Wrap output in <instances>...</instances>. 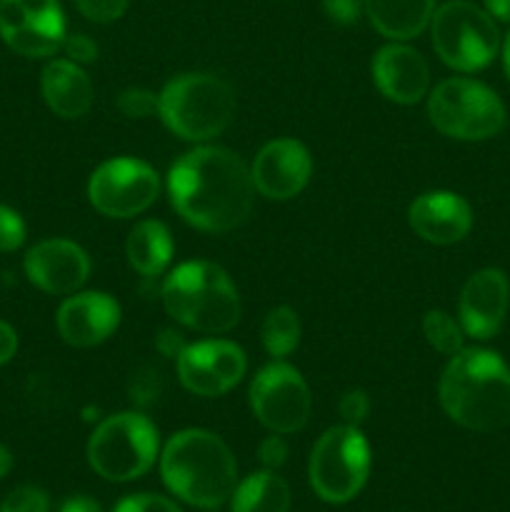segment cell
Returning <instances> with one entry per match:
<instances>
[{
    "label": "cell",
    "mask_w": 510,
    "mask_h": 512,
    "mask_svg": "<svg viewBox=\"0 0 510 512\" xmlns=\"http://www.w3.org/2000/svg\"><path fill=\"white\" fill-rule=\"evenodd\" d=\"M58 512H103L95 500L83 498V495H75V498H68L63 505H60Z\"/></svg>",
    "instance_id": "obj_36"
},
{
    "label": "cell",
    "mask_w": 510,
    "mask_h": 512,
    "mask_svg": "<svg viewBox=\"0 0 510 512\" xmlns=\"http://www.w3.org/2000/svg\"><path fill=\"white\" fill-rule=\"evenodd\" d=\"M313 160L303 143L293 138L270 140L250 168L253 185L270 200H290L308 185Z\"/></svg>",
    "instance_id": "obj_14"
},
{
    "label": "cell",
    "mask_w": 510,
    "mask_h": 512,
    "mask_svg": "<svg viewBox=\"0 0 510 512\" xmlns=\"http://www.w3.org/2000/svg\"><path fill=\"white\" fill-rule=\"evenodd\" d=\"M113 512H180V508L173 503V500L163 498V495L140 493V495H128V498L120 500Z\"/></svg>",
    "instance_id": "obj_30"
},
{
    "label": "cell",
    "mask_w": 510,
    "mask_h": 512,
    "mask_svg": "<svg viewBox=\"0 0 510 512\" xmlns=\"http://www.w3.org/2000/svg\"><path fill=\"white\" fill-rule=\"evenodd\" d=\"M163 123L183 140H210L223 133L235 115V93L213 73H183L158 95Z\"/></svg>",
    "instance_id": "obj_5"
},
{
    "label": "cell",
    "mask_w": 510,
    "mask_h": 512,
    "mask_svg": "<svg viewBox=\"0 0 510 512\" xmlns=\"http://www.w3.org/2000/svg\"><path fill=\"white\" fill-rule=\"evenodd\" d=\"M170 318L198 333H228L240 320V295L223 268L205 260L183 263L165 278Z\"/></svg>",
    "instance_id": "obj_4"
},
{
    "label": "cell",
    "mask_w": 510,
    "mask_h": 512,
    "mask_svg": "<svg viewBox=\"0 0 510 512\" xmlns=\"http://www.w3.org/2000/svg\"><path fill=\"white\" fill-rule=\"evenodd\" d=\"M158 455V430L145 415L118 413L95 428L88 463L100 478L128 483L148 473Z\"/></svg>",
    "instance_id": "obj_7"
},
{
    "label": "cell",
    "mask_w": 510,
    "mask_h": 512,
    "mask_svg": "<svg viewBox=\"0 0 510 512\" xmlns=\"http://www.w3.org/2000/svg\"><path fill=\"white\" fill-rule=\"evenodd\" d=\"M25 275L43 293L68 295L83 288L88 280L90 258L73 240H43L25 255Z\"/></svg>",
    "instance_id": "obj_15"
},
{
    "label": "cell",
    "mask_w": 510,
    "mask_h": 512,
    "mask_svg": "<svg viewBox=\"0 0 510 512\" xmlns=\"http://www.w3.org/2000/svg\"><path fill=\"white\" fill-rule=\"evenodd\" d=\"M58 333L73 348H93L108 340L120 325V305L105 293H80L58 310Z\"/></svg>",
    "instance_id": "obj_17"
},
{
    "label": "cell",
    "mask_w": 510,
    "mask_h": 512,
    "mask_svg": "<svg viewBox=\"0 0 510 512\" xmlns=\"http://www.w3.org/2000/svg\"><path fill=\"white\" fill-rule=\"evenodd\" d=\"M368 473V440L355 425H335L325 430L310 453V485L325 503L343 505L353 500L363 490Z\"/></svg>",
    "instance_id": "obj_9"
},
{
    "label": "cell",
    "mask_w": 510,
    "mask_h": 512,
    "mask_svg": "<svg viewBox=\"0 0 510 512\" xmlns=\"http://www.w3.org/2000/svg\"><path fill=\"white\" fill-rule=\"evenodd\" d=\"M365 13L380 35L410 40L423 33L435 13V0H363Z\"/></svg>",
    "instance_id": "obj_21"
},
{
    "label": "cell",
    "mask_w": 510,
    "mask_h": 512,
    "mask_svg": "<svg viewBox=\"0 0 510 512\" xmlns=\"http://www.w3.org/2000/svg\"><path fill=\"white\" fill-rule=\"evenodd\" d=\"M10 468H13V455H10V450L5 445H0V478H5L10 473Z\"/></svg>",
    "instance_id": "obj_39"
},
{
    "label": "cell",
    "mask_w": 510,
    "mask_h": 512,
    "mask_svg": "<svg viewBox=\"0 0 510 512\" xmlns=\"http://www.w3.org/2000/svg\"><path fill=\"white\" fill-rule=\"evenodd\" d=\"M0 38L25 58H48L65 43V15L58 0H0Z\"/></svg>",
    "instance_id": "obj_12"
},
{
    "label": "cell",
    "mask_w": 510,
    "mask_h": 512,
    "mask_svg": "<svg viewBox=\"0 0 510 512\" xmlns=\"http://www.w3.org/2000/svg\"><path fill=\"white\" fill-rule=\"evenodd\" d=\"M160 180L143 160L115 158L100 165L88 183V198L108 218H133L155 203Z\"/></svg>",
    "instance_id": "obj_11"
},
{
    "label": "cell",
    "mask_w": 510,
    "mask_h": 512,
    "mask_svg": "<svg viewBox=\"0 0 510 512\" xmlns=\"http://www.w3.org/2000/svg\"><path fill=\"white\" fill-rule=\"evenodd\" d=\"M15 353H18V335L5 320H0V365L10 363Z\"/></svg>",
    "instance_id": "obj_35"
},
{
    "label": "cell",
    "mask_w": 510,
    "mask_h": 512,
    "mask_svg": "<svg viewBox=\"0 0 510 512\" xmlns=\"http://www.w3.org/2000/svg\"><path fill=\"white\" fill-rule=\"evenodd\" d=\"M440 405L463 428L495 433L510 425V368L493 350H460L440 375Z\"/></svg>",
    "instance_id": "obj_2"
},
{
    "label": "cell",
    "mask_w": 510,
    "mask_h": 512,
    "mask_svg": "<svg viewBox=\"0 0 510 512\" xmlns=\"http://www.w3.org/2000/svg\"><path fill=\"white\" fill-rule=\"evenodd\" d=\"M260 338H263L268 355H273V358H285V355L293 353L300 343V320L295 310L288 305L270 310L263 320V328H260Z\"/></svg>",
    "instance_id": "obj_24"
},
{
    "label": "cell",
    "mask_w": 510,
    "mask_h": 512,
    "mask_svg": "<svg viewBox=\"0 0 510 512\" xmlns=\"http://www.w3.org/2000/svg\"><path fill=\"white\" fill-rule=\"evenodd\" d=\"M75 8L93 23H113L123 18L128 0H75Z\"/></svg>",
    "instance_id": "obj_29"
},
{
    "label": "cell",
    "mask_w": 510,
    "mask_h": 512,
    "mask_svg": "<svg viewBox=\"0 0 510 512\" xmlns=\"http://www.w3.org/2000/svg\"><path fill=\"white\" fill-rule=\"evenodd\" d=\"M63 48L73 63H93V60L98 58V45H95V40H90L88 35H68Z\"/></svg>",
    "instance_id": "obj_33"
},
{
    "label": "cell",
    "mask_w": 510,
    "mask_h": 512,
    "mask_svg": "<svg viewBox=\"0 0 510 512\" xmlns=\"http://www.w3.org/2000/svg\"><path fill=\"white\" fill-rule=\"evenodd\" d=\"M168 193L185 223L205 233H228L248 220L255 185L240 155L220 145H203L175 160Z\"/></svg>",
    "instance_id": "obj_1"
},
{
    "label": "cell",
    "mask_w": 510,
    "mask_h": 512,
    "mask_svg": "<svg viewBox=\"0 0 510 512\" xmlns=\"http://www.w3.org/2000/svg\"><path fill=\"white\" fill-rule=\"evenodd\" d=\"M118 110L128 118H150V115L158 113V98L150 90L128 88L120 93Z\"/></svg>",
    "instance_id": "obj_27"
},
{
    "label": "cell",
    "mask_w": 510,
    "mask_h": 512,
    "mask_svg": "<svg viewBox=\"0 0 510 512\" xmlns=\"http://www.w3.org/2000/svg\"><path fill=\"white\" fill-rule=\"evenodd\" d=\"M258 458L268 470L280 468V465L288 460V445H285V440L280 438V435H270V438H265L263 443H260Z\"/></svg>",
    "instance_id": "obj_34"
},
{
    "label": "cell",
    "mask_w": 510,
    "mask_h": 512,
    "mask_svg": "<svg viewBox=\"0 0 510 512\" xmlns=\"http://www.w3.org/2000/svg\"><path fill=\"white\" fill-rule=\"evenodd\" d=\"M430 35L438 58L460 73H475L493 63L500 33L488 10L470 0H450L430 18Z\"/></svg>",
    "instance_id": "obj_6"
},
{
    "label": "cell",
    "mask_w": 510,
    "mask_h": 512,
    "mask_svg": "<svg viewBox=\"0 0 510 512\" xmlns=\"http://www.w3.org/2000/svg\"><path fill=\"white\" fill-rule=\"evenodd\" d=\"M323 10L333 23L353 25L363 15L365 3L363 0H323Z\"/></svg>",
    "instance_id": "obj_32"
},
{
    "label": "cell",
    "mask_w": 510,
    "mask_h": 512,
    "mask_svg": "<svg viewBox=\"0 0 510 512\" xmlns=\"http://www.w3.org/2000/svg\"><path fill=\"white\" fill-rule=\"evenodd\" d=\"M503 68H505V75H508V80H510V33L505 35V43H503Z\"/></svg>",
    "instance_id": "obj_40"
},
{
    "label": "cell",
    "mask_w": 510,
    "mask_h": 512,
    "mask_svg": "<svg viewBox=\"0 0 510 512\" xmlns=\"http://www.w3.org/2000/svg\"><path fill=\"white\" fill-rule=\"evenodd\" d=\"M50 500L48 493L35 485H20L10 490L5 500L0 503V512H48Z\"/></svg>",
    "instance_id": "obj_26"
},
{
    "label": "cell",
    "mask_w": 510,
    "mask_h": 512,
    "mask_svg": "<svg viewBox=\"0 0 510 512\" xmlns=\"http://www.w3.org/2000/svg\"><path fill=\"white\" fill-rule=\"evenodd\" d=\"M510 283L503 270L483 268L465 283L460 293L458 315L460 328L475 340H488L503 328L508 315Z\"/></svg>",
    "instance_id": "obj_16"
},
{
    "label": "cell",
    "mask_w": 510,
    "mask_h": 512,
    "mask_svg": "<svg viewBox=\"0 0 510 512\" xmlns=\"http://www.w3.org/2000/svg\"><path fill=\"white\" fill-rule=\"evenodd\" d=\"M373 80L388 100H395L400 105H413L428 93L430 70L418 50L393 43L375 53Z\"/></svg>",
    "instance_id": "obj_19"
},
{
    "label": "cell",
    "mask_w": 510,
    "mask_h": 512,
    "mask_svg": "<svg viewBox=\"0 0 510 512\" xmlns=\"http://www.w3.org/2000/svg\"><path fill=\"white\" fill-rule=\"evenodd\" d=\"M248 360L230 340H205L185 345L178 355V378L185 390L203 398H218L243 380Z\"/></svg>",
    "instance_id": "obj_13"
},
{
    "label": "cell",
    "mask_w": 510,
    "mask_h": 512,
    "mask_svg": "<svg viewBox=\"0 0 510 512\" xmlns=\"http://www.w3.org/2000/svg\"><path fill=\"white\" fill-rule=\"evenodd\" d=\"M40 88L48 108L60 118H83L93 105V83L73 60H53L45 65Z\"/></svg>",
    "instance_id": "obj_20"
},
{
    "label": "cell",
    "mask_w": 510,
    "mask_h": 512,
    "mask_svg": "<svg viewBox=\"0 0 510 512\" xmlns=\"http://www.w3.org/2000/svg\"><path fill=\"white\" fill-rule=\"evenodd\" d=\"M423 333L430 348H435L438 353L453 358L455 353L463 350V328L448 313H443V310H430V313H425Z\"/></svg>",
    "instance_id": "obj_25"
},
{
    "label": "cell",
    "mask_w": 510,
    "mask_h": 512,
    "mask_svg": "<svg viewBox=\"0 0 510 512\" xmlns=\"http://www.w3.org/2000/svg\"><path fill=\"white\" fill-rule=\"evenodd\" d=\"M158 348H160V353L168 355V358H173V355H180V350H183L185 345L180 343L178 333H173V330H163L158 338Z\"/></svg>",
    "instance_id": "obj_37"
},
{
    "label": "cell",
    "mask_w": 510,
    "mask_h": 512,
    "mask_svg": "<svg viewBox=\"0 0 510 512\" xmlns=\"http://www.w3.org/2000/svg\"><path fill=\"white\" fill-rule=\"evenodd\" d=\"M408 223L423 240L433 245H453L463 240L473 228L470 205L460 195L448 190H433L413 200Z\"/></svg>",
    "instance_id": "obj_18"
},
{
    "label": "cell",
    "mask_w": 510,
    "mask_h": 512,
    "mask_svg": "<svg viewBox=\"0 0 510 512\" xmlns=\"http://www.w3.org/2000/svg\"><path fill=\"white\" fill-rule=\"evenodd\" d=\"M163 483L183 503L200 510H218L238 488V465L218 435L208 430H180L160 455Z\"/></svg>",
    "instance_id": "obj_3"
},
{
    "label": "cell",
    "mask_w": 510,
    "mask_h": 512,
    "mask_svg": "<svg viewBox=\"0 0 510 512\" xmlns=\"http://www.w3.org/2000/svg\"><path fill=\"white\" fill-rule=\"evenodd\" d=\"M338 410H340V415H343L345 425H355V428H358V425L363 423L370 413L368 395H365L363 390H348V393L340 398Z\"/></svg>",
    "instance_id": "obj_31"
},
{
    "label": "cell",
    "mask_w": 510,
    "mask_h": 512,
    "mask_svg": "<svg viewBox=\"0 0 510 512\" xmlns=\"http://www.w3.org/2000/svg\"><path fill=\"white\" fill-rule=\"evenodd\" d=\"M25 243V223L13 208L0 205V253H13Z\"/></svg>",
    "instance_id": "obj_28"
},
{
    "label": "cell",
    "mask_w": 510,
    "mask_h": 512,
    "mask_svg": "<svg viewBox=\"0 0 510 512\" xmlns=\"http://www.w3.org/2000/svg\"><path fill=\"white\" fill-rule=\"evenodd\" d=\"M290 488L280 475L255 473L245 478L233 493V512H288Z\"/></svg>",
    "instance_id": "obj_23"
},
{
    "label": "cell",
    "mask_w": 510,
    "mask_h": 512,
    "mask_svg": "<svg viewBox=\"0 0 510 512\" xmlns=\"http://www.w3.org/2000/svg\"><path fill=\"white\" fill-rule=\"evenodd\" d=\"M485 10L493 20H503V23H510V0H483Z\"/></svg>",
    "instance_id": "obj_38"
},
{
    "label": "cell",
    "mask_w": 510,
    "mask_h": 512,
    "mask_svg": "<svg viewBox=\"0 0 510 512\" xmlns=\"http://www.w3.org/2000/svg\"><path fill=\"white\" fill-rule=\"evenodd\" d=\"M125 253H128V263L140 275H148V278L160 275L168 268L170 260H173L170 230L163 223H158V220H143V223H138L130 230Z\"/></svg>",
    "instance_id": "obj_22"
},
{
    "label": "cell",
    "mask_w": 510,
    "mask_h": 512,
    "mask_svg": "<svg viewBox=\"0 0 510 512\" xmlns=\"http://www.w3.org/2000/svg\"><path fill=\"white\" fill-rule=\"evenodd\" d=\"M430 123L455 140H488L505 128V105L488 85L448 78L430 93Z\"/></svg>",
    "instance_id": "obj_8"
},
{
    "label": "cell",
    "mask_w": 510,
    "mask_h": 512,
    "mask_svg": "<svg viewBox=\"0 0 510 512\" xmlns=\"http://www.w3.org/2000/svg\"><path fill=\"white\" fill-rule=\"evenodd\" d=\"M250 408L265 428L285 435L305 428L313 398L298 370L285 363H270L250 385Z\"/></svg>",
    "instance_id": "obj_10"
}]
</instances>
